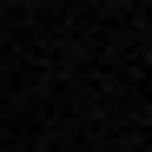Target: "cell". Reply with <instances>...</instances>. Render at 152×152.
I'll return each mask as SVG.
<instances>
[{
	"label": "cell",
	"instance_id": "1",
	"mask_svg": "<svg viewBox=\"0 0 152 152\" xmlns=\"http://www.w3.org/2000/svg\"><path fill=\"white\" fill-rule=\"evenodd\" d=\"M145 66H152V53H145Z\"/></svg>",
	"mask_w": 152,
	"mask_h": 152
}]
</instances>
